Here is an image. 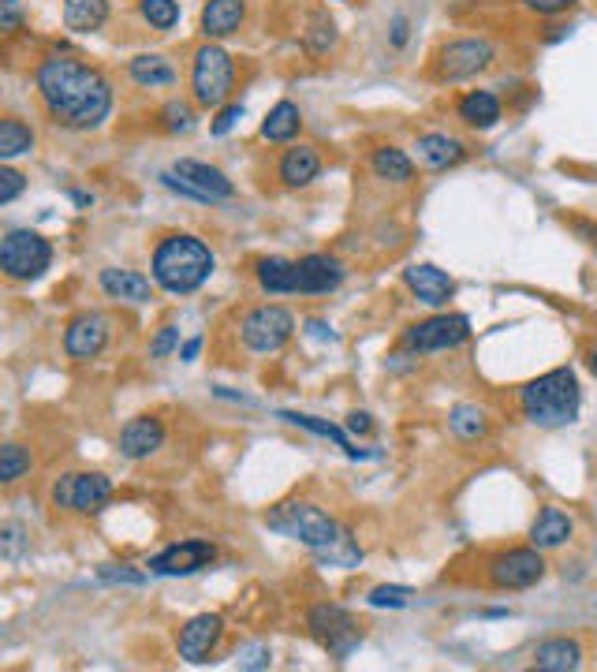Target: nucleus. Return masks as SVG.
Instances as JSON below:
<instances>
[{"instance_id":"nucleus-48","label":"nucleus","mask_w":597,"mask_h":672,"mask_svg":"<svg viewBox=\"0 0 597 672\" xmlns=\"http://www.w3.org/2000/svg\"><path fill=\"white\" fill-rule=\"evenodd\" d=\"M243 669H270V650H265V646H254V650H246V658H243Z\"/></svg>"},{"instance_id":"nucleus-32","label":"nucleus","mask_w":597,"mask_h":672,"mask_svg":"<svg viewBox=\"0 0 597 672\" xmlns=\"http://www.w3.org/2000/svg\"><path fill=\"white\" fill-rule=\"evenodd\" d=\"M370 169H374L377 180H388V183L415 180V165H411V157L399 146H377L374 154H370Z\"/></svg>"},{"instance_id":"nucleus-28","label":"nucleus","mask_w":597,"mask_h":672,"mask_svg":"<svg viewBox=\"0 0 597 672\" xmlns=\"http://www.w3.org/2000/svg\"><path fill=\"white\" fill-rule=\"evenodd\" d=\"M109 23V0H64V27L75 34H94Z\"/></svg>"},{"instance_id":"nucleus-50","label":"nucleus","mask_w":597,"mask_h":672,"mask_svg":"<svg viewBox=\"0 0 597 672\" xmlns=\"http://www.w3.org/2000/svg\"><path fill=\"white\" fill-rule=\"evenodd\" d=\"M199 352H202V336H194V340H188V344H183V348H180V359H183V363H191Z\"/></svg>"},{"instance_id":"nucleus-47","label":"nucleus","mask_w":597,"mask_h":672,"mask_svg":"<svg viewBox=\"0 0 597 672\" xmlns=\"http://www.w3.org/2000/svg\"><path fill=\"white\" fill-rule=\"evenodd\" d=\"M370 430H374V419H370L366 411H352V415H347V434H358V437H363V434H370Z\"/></svg>"},{"instance_id":"nucleus-24","label":"nucleus","mask_w":597,"mask_h":672,"mask_svg":"<svg viewBox=\"0 0 597 672\" xmlns=\"http://www.w3.org/2000/svg\"><path fill=\"white\" fill-rule=\"evenodd\" d=\"M456 112H459L463 124L475 128V131H489V128H497V124H500V116H504L500 98H497V94H489V90H470V94H463V98H459V105H456Z\"/></svg>"},{"instance_id":"nucleus-21","label":"nucleus","mask_w":597,"mask_h":672,"mask_svg":"<svg viewBox=\"0 0 597 672\" xmlns=\"http://www.w3.org/2000/svg\"><path fill=\"white\" fill-rule=\"evenodd\" d=\"M571 534H575V519L564 512V508H553V505H545L530 523V546H538L542 553L545 549L568 546Z\"/></svg>"},{"instance_id":"nucleus-31","label":"nucleus","mask_w":597,"mask_h":672,"mask_svg":"<svg viewBox=\"0 0 597 672\" xmlns=\"http://www.w3.org/2000/svg\"><path fill=\"white\" fill-rule=\"evenodd\" d=\"M281 419L284 422H292V426H303V430H311V434H317V437H328V441H336V448H344L352 460H370L374 452H363V448H352V437H347L340 426H333V422H325V419H314V415H303V411H281Z\"/></svg>"},{"instance_id":"nucleus-26","label":"nucleus","mask_w":597,"mask_h":672,"mask_svg":"<svg viewBox=\"0 0 597 672\" xmlns=\"http://www.w3.org/2000/svg\"><path fill=\"white\" fill-rule=\"evenodd\" d=\"M415 150L429 169H456L459 161H467V146L452 135H441V131H434V135H422Z\"/></svg>"},{"instance_id":"nucleus-38","label":"nucleus","mask_w":597,"mask_h":672,"mask_svg":"<svg viewBox=\"0 0 597 672\" xmlns=\"http://www.w3.org/2000/svg\"><path fill=\"white\" fill-rule=\"evenodd\" d=\"M366 602L374 609H407L411 602H415V590L411 587H374Z\"/></svg>"},{"instance_id":"nucleus-5","label":"nucleus","mask_w":597,"mask_h":672,"mask_svg":"<svg viewBox=\"0 0 597 672\" xmlns=\"http://www.w3.org/2000/svg\"><path fill=\"white\" fill-rule=\"evenodd\" d=\"M235 86V64L221 45L205 42L191 60V98L202 109H221L229 105Z\"/></svg>"},{"instance_id":"nucleus-19","label":"nucleus","mask_w":597,"mask_h":672,"mask_svg":"<svg viewBox=\"0 0 597 672\" xmlns=\"http://www.w3.org/2000/svg\"><path fill=\"white\" fill-rule=\"evenodd\" d=\"M404 284L418 303H426V307H445L452 295H456V281H452L445 269L429 266V262L404 269Z\"/></svg>"},{"instance_id":"nucleus-13","label":"nucleus","mask_w":597,"mask_h":672,"mask_svg":"<svg viewBox=\"0 0 597 672\" xmlns=\"http://www.w3.org/2000/svg\"><path fill=\"white\" fill-rule=\"evenodd\" d=\"M470 340V322L467 314H434L426 322H415L404 333V348L429 355V352H452Z\"/></svg>"},{"instance_id":"nucleus-22","label":"nucleus","mask_w":597,"mask_h":672,"mask_svg":"<svg viewBox=\"0 0 597 672\" xmlns=\"http://www.w3.org/2000/svg\"><path fill=\"white\" fill-rule=\"evenodd\" d=\"M276 176H281L284 187H311V183L322 176V154H317L314 146H306V142H298V146L284 150Z\"/></svg>"},{"instance_id":"nucleus-15","label":"nucleus","mask_w":597,"mask_h":672,"mask_svg":"<svg viewBox=\"0 0 597 672\" xmlns=\"http://www.w3.org/2000/svg\"><path fill=\"white\" fill-rule=\"evenodd\" d=\"M221 639H224V617L221 613H199L180 628L176 650H180L183 661H191V665H205V661L217 654Z\"/></svg>"},{"instance_id":"nucleus-49","label":"nucleus","mask_w":597,"mask_h":672,"mask_svg":"<svg viewBox=\"0 0 597 672\" xmlns=\"http://www.w3.org/2000/svg\"><path fill=\"white\" fill-rule=\"evenodd\" d=\"M393 45H396V49L407 45V19H404V16L393 19Z\"/></svg>"},{"instance_id":"nucleus-14","label":"nucleus","mask_w":597,"mask_h":672,"mask_svg":"<svg viewBox=\"0 0 597 672\" xmlns=\"http://www.w3.org/2000/svg\"><path fill=\"white\" fill-rule=\"evenodd\" d=\"M213 560H217V546L205 542V538H183V542L161 549L158 557H150V576H194L202 572V568H210Z\"/></svg>"},{"instance_id":"nucleus-45","label":"nucleus","mask_w":597,"mask_h":672,"mask_svg":"<svg viewBox=\"0 0 597 672\" xmlns=\"http://www.w3.org/2000/svg\"><path fill=\"white\" fill-rule=\"evenodd\" d=\"M19 27H23V8H19V0H0V30H4V34H16Z\"/></svg>"},{"instance_id":"nucleus-52","label":"nucleus","mask_w":597,"mask_h":672,"mask_svg":"<svg viewBox=\"0 0 597 672\" xmlns=\"http://www.w3.org/2000/svg\"><path fill=\"white\" fill-rule=\"evenodd\" d=\"M71 198H75L79 206H90V202H94V198H90V195H82V191H71Z\"/></svg>"},{"instance_id":"nucleus-41","label":"nucleus","mask_w":597,"mask_h":672,"mask_svg":"<svg viewBox=\"0 0 597 672\" xmlns=\"http://www.w3.org/2000/svg\"><path fill=\"white\" fill-rule=\"evenodd\" d=\"M23 187H27L23 172H16V169H8V165L0 169V206H12Z\"/></svg>"},{"instance_id":"nucleus-2","label":"nucleus","mask_w":597,"mask_h":672,"mask_svg":"<svg viewBox=\"0 0 597 672\" xmlns=\"http://www.w3.org/2000/svg\"><path fill=\"white\" fill-rule=\"evenodd\" d=\"M213 251L205 247L199 236L191 232H172L164 236L158 247H153V258H150V269H153V284L169 295H191L199 292L205 281L213 277Z\"/></svg>"},{"instance_id":"nucleus-1","label":"nucleus","mask_w":597,"mask_h":672,"mask_svg":"<svg viewBox=\"0 0 597 672\" xmlns=\"http://www.w3.org/2000/svg\"><path fill=\"white\" fill-rule=\"evenodd\" d=\"M38 98L49 120L68 131H98L112 112V83L94 64L68 53L41 60L34 71Z\"/></svg>"},{"instance_id":"nucleus-43","label":"nucleus","mask_w":597,"mask_h":672,"mask_svg":"<svg viewBox=\"0 0 597 672\" xmlns=\"http://www.w3.org/2000/svg\"><path fill=\"white\" fill-rule=\"evenodd\" d=\"M98 576L105 579V583H131V587L146 583V572H135L131 564H105Z\"/></svg>"},{"instance_id":"nucleus-33","label":"nucleus","mask_w":597,"mask_h":672,"mask_svg":"<svg viewBox=\"0 0 597 672\" xmlns=\"http://www.w3.org/2000/svg\"><path fill=\"white\" fill-rule=\"evenodd\" d=\"M448 430L459 437V441H482L489 434V415L486 407L478 404H456L448 411Z\"/></svg>"},{"instance_id":"nucleus-27","label":"nucleus","mask_w":597,"mask_h":672,"mask_svg":"<svg viewBox=\"0 0 597 672\" xmlns=\"http://www.w3.org/2000/svg\"><path fill=\"white\" fill-rule=\"evenodd\" d=\"M303 131V112L295 101H276L262 120V139L265 142H292Z\"/></svg>"},{"instance_id":"nucleus-42","label":"nucleus","mask_w":597,"mask_h":672,"mask_svg":"<svg viewBox=\"0 0 597 672\" xmlns=\"http://www.w3.org/2000/svg\"><path fill=\"white\" fill-rule=\"evenodd\" d=\"M0 553H4V560H19V553H23V527L19 523L0 527Z\"/></svg>"},{"instance_id":"nucleus-6","label":"nucleus","mask_w":597,"mask_h":672,"mask_svg":"<svg viewBox=\"0 0 597 672\" xmlns=\"http://www.w3.org/2000/svg\"><path fill=\"white\" fill-rule=\"evenodd\" d=\"M49 262H53V247L34 228H12L0 240V269H4L8 281H38L49 269Z\"/></svg>"},{"instance_id":"nucleus-20","label":"nucleus","mask_w":597,"mask_h":672,"mask_svg":"<svg viewBox=\"0 0 597 672\" xmlns=\"http://www.w3.org/2000/svg\"><path fill=\"white\" fill-rule=\"evenodd\" d=\"M98 281H101V292H105L109 299L135 303V307H142V303L153 299V284H150V277H142V273H135V269L109 266V269H101Z\"/></svg>"},{"instance_id":"nucleus-40","label":"nucleus","mask_w":597,"mask_h":672,"mask_svg":"<svg viewBox=\"0 0 597 672\" xmlns=\"http://www.w3.org/2000/svg\"><path fill=\"white\" fill-rule=\"evenodd\" d=\"M176 348H180V329L176 325H161L150 344V359H164V355H172Z\"/></svg>"},{"instance_id":"nucleus-3","label":"nucleus","mask_w":597,"mask_h":672,"mask_svg":"<svg viewBox=\"0 0 597 672\" xmlns=\"http://www.w3.org/2000/svg\"><path fill=\"white\" fill-rule=\"evenodd\" d=\"M519 407H523V419L542 426V430L571 426L579 419V407H583L579 378H575L571 366H557V370H549V374H542V378L523 385Z\"/></svg>"},{"instance_id":"nucleus-29","label":"nucleus","mask_w":597,"mask_h":672,"mask_svg":"<svg viewBox=\"0 0 597 672\" xmlns=\"http://www.w3.org/2000/svg\"><path fill=\"white\" fill-rule=\"evenodd\" d=\"M128 75L135 79L142 90H164V86L176 83V68H172L169 60L158 57V53H142V57H135V60L128 64Z\"/></svg>"},{"instance_id":"nucleus-16","label":"nucleus","mask_w":597,"mask_h":672,"mask_svg":"<svg viewBox=\"0 0 597 672\" xmlns=\"http://www.w3.org/2000/svg\"><path fill=\"white\" fill-rule=\"evenodd\" d=\"M109 333H112V325H109L105 314H98V310L75 314V318L68 322V333H64L68 359H75V363L98 359V355L105 352V344H109Z\"/></svg>"},{"instance_id":"nucleus-30","label":"nucleus","mask_w":597,"mask_h":672,"mask_svg":"<svg viewBox=\"0 0 597 672\" xmlns=\"http://www.w3.org/2000/svg\"><path fill=\"white\" fill-rule=\"evenodd\" d=\"M254 273H259L262 292H270V295H295L298 292V262L262 258Z\"/></svg>"},{"instance_id":"nucleus-9","label":"nucleus","mask_w":597,"mask_h":672,"mask_svg":"<svg viewBox=\"0 0 597 672\" xmlns=\"http://www.w3.org/2000/svg\"><path fill=\"white\" fill-rule=\"evenodd\" d=\"M49 501L60 512L75 516H98L112 501V478L101 471H68L60 475L49 490Z\"/></svg>"},{"instance_id":"nucleus-23","label":"nucleus","mask_w":597,"mask_h":672,"mask_svg":"<svg viewBox=\"0 0 597 672\" xmlns=\"http://www.w3.org/2000/svg\"><path fill=\"white\" fill-rule=\"evenodd\" d=\"M243 19H246V0H205L199 23L205 38H232L240 34Z\"/></svg>"},{"instance_id":"nucleus-36","label":"nucleus","mask_w":597,"mask_h":672,"mask_svg":"<svg viewBox=\"0 0 597 672\" xmlns=\"http://www.w3.org/2000/svg\"><path fill=\"white\" fill-rule=\"evenodd\" d=\"M139 12L153 30H172L180 23V4H176V0H139Z\"/></svg>"},{"instance_id":"nucleus-46","label":"nucleus","mask_w":597,"mask_h":672,"mask_svg":"<svg viewBox=\"0 0 597 672\" xmlns=\"http://www.w3.org/2000/svg\"><path fill=\"white\" fill-rule=\"evenodd\" d=\"M523 8L534 16H560L568 12V8H575V0H523Z\"/></svg>"},{"instance_id":"nucleus-11","label":"nucleus","mask_w":597,"mask_h":672,"mask_svg":"<svg viewBox=\"0 0 597 672\" xmlns=\"http://www.w3.org/2000/svg\"><path fill=\"white\" fill-rule=\"evenodd\" d=\"M486 579L493 590H527L545 579V557L538 546H519V549H500L489 557Z\"/></svg>"},{"instance_id":"nucleus-7","label":"nucleus","mask_w":597,"mask_h":672,"mask_svg":"<svg viewBox=\"0 0 597 672\" xmlns=\"http://www.w3.org/2000/svg\"><path fill=\"white\" fill-rule=\"evenodd\" d=\"M161 183L169 191H180V195H188L194 202H205V206H213V202H229L235 195V183L224 176L221 169L205 165V161H194V157H180L169 172H161Z\"/></svg>"},{"instance_id":"nucleus-18","label":"nucleus","mask_w":597,"mask_h":672,"mask_svg":"<svg viewBox=\"0 0 597 672\" xmlns=\"http://www.w3.org/2000/svg\"><path fill=\"white\" fill-rule=\"evenodd\" d=\"M161 445H164V422L158 415H135V419L120 430V456L131 464L150 460Z\"/></svg>"},{"instance_id":"nucleus-34","label":"nucleus","mask_w":597,"mask_h":672,"mask_svg":"<svg viewBox=\"0 0 597 672\" xmlns=\"http://www.w3.org/2000/svg\"><path fill=\"white\" fill-rule=\"evenodd\" d=\"M34 150V131L30 124H23L19 116H4L0 120V157L4 161H16Z\"/></svg>"},{"instance_id":"nucleus-12","label":"nucleus","mask_w":597,"mask_h":672,"mask_svg":"<svg viewBox=\"0 0 597 672\" xmlns=\"http://www.w3.org/2000/svg\"><path fill=\"white\" fill-rule=\"evenodd\" d=\"M493 64V42L489 38H452L437 49L434 57V75L441 83H463L475 79L478 71Z\"/></svg>"},{"instance_id":"nucleus-17","label":"nucleus","mask_w":597,"mask_h":672,"mask_svg":"<svg viewBox=\"0 0 597 672\" xmlns=\"http://www.w3.org/2000/svg\"><path fill=\"white\" fill-rule=\"evenodd\" d=\"M347 269L336 254H306L298 258V292L295 295H328L344 284Z\"/></svg>"},{"instance_id":"nucleus-8","label":"nucleus","mask_w":597,"mask_h":672,"mask_svg":"<svg viewBox=\"0 0 597 672\" xmlns=\"http://www.w3.org/2000/svg\"><path fill=\"white\" fill-rule=\"evenodd\" d=\"M292 336H295V314L287 307H276V303L251 307L240 318V340H243V348L254 355L281 352Z\"/></svg>"},{"instance_id":"nucleus-4","label":"nucleus","mask_w":597,"mask_h":672,"mask_svg":"<svg viewBox=\"0 0 597 672\" xmlns=\"http://www.w3.org/2000/svg\"><path fill=\"white\" fill-rule=\"evenodd\" d=\"M265 527L284 538H292V542H303L306 549H314V553H328V549L347 534L325 508H317L311 501H284V505L270 508Z\"/></svg>"},{"instance_id":"nucleus-44","label":"nucleus","mask_w":597,"mask_h":672,"mask_svg":"<svg viewBox=\"0 0 597 672\" xmlns=\"http://www.w3.org/2000/svg\"><path fill=\"white\" fill-rule=\"evenodd\" d=\"M240 116H243V105L240 101H229V105H221L217 109V120H213V135H229V131L240 124Z\"/></svg>"},{"instance_id":"nucleus-37","label":"nucleus","mask_w":597,"mask_h":672,"mask_svg":"<svg viewBox=\"0 0 597 672\" xmlns=\"http://www.w3.org/2000/svg\"><path fill=\"white\" fill-rule=\"evenodd\" d=\"M158 124L164 131H172V135H180V131H191L194 128V109L188 101H169L161 112H158Z\"/></svg>"},{"instance_id":"nucleus-10","label":"nucleus","mask_w":597,"mask_h":672,"mask_svg":"<svg viewBox=\"0 0 597 672\" xmlns=\"http://www.w3.org/2000/svg\"><path fill=\"white\" fill-rule=\"evenodd\" d=\"M306 628H311V635L336 661L352 658V650H358V643H363V628H358V620L347 613L344 605H333V602L314 605L311 613H306Z\"/></svg>"},{"instance_id":"nucleus-25","label":"nucleus","mask_w":597,"mask_h":672,"mask_svg":"<svg viewBox=\"0 0 597 672\" xmlns=\"http://www.w3.org/2000/svg\"><path fill=\"white\" fill-rule=\"evenodd\" d=\"M583 665V646L575 639H545L534 650V669L542 672H575Z\"/></svg>"},{"instance_id":"nucleus-39","label":"nucleus","mask_w":597,"mask_h":672,"mask_svg":"<svg viewBox=\"0 0 597 672\" xmlns=\"http://www.w3.org/2000/svg\"><path fill=\"white\" fill-rule=\"evenodd\" d=\"M303 42H306V49H311L314 57H322V53H328V49L336 45V27L328 23V19L317 16V19H314V27L306 30V38H303Z\"/></svg>"},{"instance_id":"nucleus-35","label":"nucleus","mask_w":597,"mask_h":672,"mask_svg":"<svg viewBox=\"0 0 597 672\" xmlns=\"http://www.w3.org/2000/svg\"><path fill=\"white\" fill-rule=\"evenodd\" d=\"M30 448L19 445V441H8L4 448H0V482L4 486H16L19 478L30 475Z\"/></svg>"},{"instance_id":"nucleus-51","label":"nucleus","mask_w":597,"mask_h":672,"mask_svg":"<svg viewBox=\"0 0 597 672\" xmlns=\"http://www.w3.org/2000/svg\"><path fill=\"white\" fill-rule=\"evenodd\" d=\"M586 366H590V374L597 378V344H590V348H586Z\"/></svg>"}]
</instances>
